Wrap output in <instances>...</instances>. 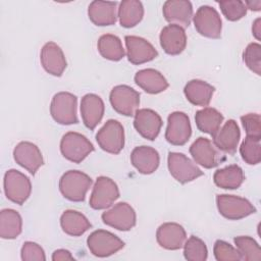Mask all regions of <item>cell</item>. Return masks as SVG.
I'll use <instances>...</instances> for the list:
<instances>
[{"label":"cell","mask_w":261,"mask_h":261,"mask_svg":"<svg viewBox=\"0 0 261 261\" xmlns=\"http://www.w3.org/2000/svg\"><path fill=\"white\" fill-rule=\"evenodd\" d=\"M236 247L241 254L242 260L259 261L261 260V250L258 243L251 237L240 236L233 239Z\"/></svg>","instance_id":"obj_34"},{"label":"cell","mask_w":261,"mask_h":261,"mask_svg":"<svg viewBox=\"0 0 261 261\" xmlns=\"http://www.w3.org/2000/svg\"><path fill=\"white\" fill-rule=\"evenodd\" d=\"M13 158L18 165L27 169L31 174H35L44 164L40 149L31 142L18 143L13 150Z\"/></svg>","instance_id":"obj_16"},{"label":"cell","mask_w":261,"mask_h":261,"mask_svg":"<svg viewBox=\"0 0 261 261\" xmlns=\"http://www.w3.org/2000/svg\"><path fill=\"white\" fill-rule=\"evenodd\" d=\"M184 256L189 261H205L208 257L206 244L198 237L191 236L184 244Z\"/></svg>","instance_id":"obj_35"},{"label":"cell","mask_w":261,"mask_h":261,"mask_svg":"<svg viewBox=\"0 0 261 261\" xmlns=\"http://www.w3.org/2000/svg\"><path fill=\"white\" fill-rule=\"evenodd\" d=\"M96 141L100 148L110 154H118L124 146V129L115 119H109L98 130Z\"/></svg>","instance_id":"obj_6"},{"label":"cell","mask_w":261,"mask_h":261,"mask_svg":"<svg viewBox=\"0 0 261 261\" xmlns=\"http://www.w3.org/2000/svg\"><path fill=\"white\" fill-rule=\"evenodd\" d=\"M93 180L83 171L68 170L59 180V190L62 196L72 202H83Z\"/></svg>","instance_id":"obj_1"},{"label":"cell","mask_w":261,"mask_h":261,"mask_svg":"<svg viewBox=\"0 0 261 261\" xmlns=\"http://www.w3.org/2000/svg\"><path fill=\"white\" fill-rule=\"evenodd\" d=\"M187 239L185 228L175 222H165L156 231V240L161 248L166 250H178L184 247Z\"/></svg>","instance_id":"obj_20"},{"label":"cell","mask_w":261,"mask_h":261,"mask_svg":"<svg viewBox=\"0 0 261 261\" xmlns=\"http://www.w3.org/2000/svg\"><path fill=\"white\" fill-rule=\"evenodd\" d=\"M243 58L250 70L257 75L261 74V45L259 43H250L244 51Z\"/></svg>","instance_id":"obj_38"},{"label":"cell","mask_w":261,"mask_h":261,"mask_svg":"<svg viewBox=\"0 0 261 261\" xmlns=\"http://www.w3.org/2000/svg\"><path fill=\"white\" fill-rule=\"evenodd\" d=\"M247 137L261 139V118L258 113H248L241 117Z\"/></svg>","instance_id":"obj_40"},{"label":"cell","mask_w":261,"mask_h":261,"mask_svg":"<svg viewBox=\"0 0 261 261\" xmlns=\"http://www.w3.org/2000/svg\"><path fill=\"white\" fill-rule=\"evenodd\" d=\"M109 100L117 113L133 116L140 105V94L129 86L118 85L111 90Z\"/></svg>","instance_id":"obj_9"},{"label":"cell","mask_w":261,"mask_h":261,"mask_svg":"<svg viewBox=\"0 0 261 261\" xmlns=\"http://www.w3.org/2000/svg\"><path fill=\"white\" fill-rule=\"evenodd\" d=\"M60 225L66 234L72 237L84 234L92 226L88 218L75 210H65L60 217Z\"/></svg>","instance_id":"obj_28"},{"label":"cell","mask_w":261,"mask_h":261,"mask_svg":"<svg viewBox=\"0 0 261 261\" xmlns=\"http://www.w3.org/2000/svg\"><path fill=\"white\" fill-rule=\"evenodd\" d=\"M159 40L162 49L169 55L180 54L187 46L185 29L176 24H168L164 27L160 32Z\"/></svg>","instance_id":"obj_21"},{"label":"cell","mask_w":261,"mask_h":261,"mask_svg":"<svg viewBox=\"0 0 261 261\" xmlns=\"http://www.w3.org/2000/svg\"><path fill=\"white\" fill-rule=\"evenodd\" d=\"M117 3L110 1L95 0L88 7V15L90 20L99 27L111 25L117 19Z\"/></svg>","instance_id":"obj_24"},{"label":"cell","mask_w":261,"mask_h":261,"mask_svg":"<svg viewBox=\"0 0 261 261\" xmlns=\"http://www.w3.org/2000/svg\"><path fill=\"white\" fill-rule=\"evenodd\" d=\"M22 229V219L13 209H3L0 212V237L6 240L17 238Z\"/></svg>","instance_id":"obj_32"},{"label":"cell","mask_w":261,"mask_h":261,"mask_svg":"<svg viewBox=\"0 0 261 261\" xmlns=\"http://www.w3.org/2000/svg\"><path fill=\"white\" fill-rule=\"evenodd\" d=\"M21 259L24 261H32V260H38V261H44L46 260L45 252L43 248L34 242H25L23 243L20 251Z\"/></svg>","instance_id":"obj_41"},{"label":"cell","mask_w":261,"mask_h":261,"mask_svg":"<svg viewBox=\"0 0 261 261\" xmlns=\"http://www.w3.org/2000/svg\"><path fill=\"white\" fill-rule=\"evenodd\" d=\"M3 186L7 199L18 205H22L32 192L30 178L16 169H9L5 172Z\"/></svg>","instance_id":"obj_3"},{"label":"cell","mask_w":261,"mask_h":261,"mask_svg":"<svg viewBox=\"0 0 261 261\" xmlns=\"http://www.w3.org/2000/svg\"><path fill=\"white\" fill-rule=\"evenodd\" d=\"M134 126L143 138L153 141L160 133L162 119L154 110L143 108L136 111Z\"/></svg>","instance_id":"obj_17"},{"label":"cell","mask_w":261,"mask_h":261,"mask_svg":"<svg viewBox=\"0 0 261 261\" xmlns=\"http://www.w3.org/2000/svg\"><path fill=\"white\" fill-rule=\"evenodd\" d=\"M43 68L54 76L62 75L66 68V59L61 48L54 42L46 43L40 55Z\"/></svg>","instance_id":"obj_19"},{"label":"cell","mask_w":261,"mask_h":261,"mask_svg":"<svg viewBox=\"0 0 261 261\" xmlns=\"http://www.w3.org/2000/svg\"><path fill=\"white\" fill-rule=\"evenodd\" d=\"M194 161L205 168L216 167L221 162V155L215 145L207 138H198L190 147Z\"/></svg>","instance_id":"obj_14"},{"label":"cell","mask_w":261,"mask_h":261,"mask_svg":"<svg viewBox=\"0 0 261 261\" xmlns=\"http://www.w3.org/2000/svg\"><path fill=\"white\" fill-rule=\"evenodd\" d=\"M223 15L230 21H236L244 17L247 13L245 2L241 0H226L217 2Z\"/></svg>","instance_id":"obj_37"},{"label":"cell","mask_w":261,"mask_h":261,"mask_svg":"<svg viewBox=\"0 0 261 261\" xmlns=\"http://www.w3.org/2000/svg\"><path fill=\"white\" fill-rule=\"evenodd\" d=\"M214 257L217 261H240L241 254L227 242L217 240L213 247Z\"/></svg>","instance_id":"obj_39"},{"label":"cell","mask_w":261,"mask_h":261,"mask_svg":"<svg viewBox=\"0 0 261 261\" xmlns=\"http://www.w3.org/2000/svg\"><path fill=\"white\" fill-rule=\"evenodd\" d=\"M127 59L133 64H142L155 59L158 56L157 50L146 39L138 36H125Z\"/></svg>","instance_id":"obj_15"},{"label":"cell","mask_w":261,"mask_h":261,"mask_svg":"<svg viewBox=\"0 0 261 261\" xmlns=\"http://www.w3.org/2000/svg\"><path fill=\"white\" fill-rule=\"evenodd\" d=\"M119 197L117 185L107 176H99L94 185L89 204L95 210L110 207Z\"/></svg>","instance_id":"obj_11"},{"label":"cell","mask_w":261,"mask_h":261,"mask_svg":"<svg viewBox=\"0 0 261 261\" xmlns=\"http://www.w3.org/2000/svg\"><path fill=\"white\" fill-rule=\"evenodd\" d=\"M245 5L247 9L253 10V11H259L261 9V1L256 0V1H246Z\"/></svg>","instance_id":"obj_44"},{"label":"cell","mask_w":261,"mask_h":261,"mask_svg":"<svg viewBox=\"0 0 261 261\" xmlns=\"http://www.w3.org/2000/svg\"><path fill=\"white\" fill-rule=\"evenodd\" d=\"M104 102L96 94H87L81 101V115L84 124L93 130L104 115Z\"/></svg>","instance_id":"obj_22"},{"label":"cell","mask_w":261,"mask_h":261,"mask_svg":"<svg viewBox=\"0 0 261 261\" xmlns=\"http://www.w3.org/2000/svg\"><path fill=\"white\" fill-rule=\"evenodd\" d=\"M245 179L243 169L236 164L218 169L213 175L214 184L225 190H234L242 186Z\"/></svg>","instance_id":"obj_30"},{"label":"cell","mask_w":261,"mask_h":261,"mask_svg":"<svg viewBox=\"0 0 261 261\" xmlns=\"http://www.w3.org/2000/svg\"><path fill=\"white\" fill-rule=\"evenodd\" d=\"M135 83L149 94H158L168 88V82L163 74L153 68L139 70L135 74Z\"/></svg>","instance_id":"obj_26"},{"label":"cell","mask_w":261,"mask_h":261,"mask_svg":"<svg viewBox=\"0 0 261 261\" xmlns=\"http://www.w3.org/2000/svg\"><path fill=\"white\" fill-rule=\"evenodd\" d=\"M90 252L96 257H108L124 247V243L114 233L98 229L93 231L87 239Z\"/></svg>","instance_id":"obj_7"},{"label":"cell","mask_w":261,"mask_h":261,"mask_svg":"<svg viewBox=\"0 0 261 261\" xmlns=\"http://www.w3.org/2000/svg\"><path fill=\"white\" fill-rule=\"evenodd\" d=\"M130 162L142 174H151L159 166L160 157L158 152L149 146L136 147L130 154Z\"/></svg>","instance_id":"obj_25"},{"label":"cell","mask_w":261,"mask_h":261,"mask_svg":"<svg viewBox=\"0 0 261 261\" xmlns=\"http://www.w3.org/2000/svg\"><path fill=\"white\" fill-rule=\"evenodd\" d=\"M192 135L189 116L181 111H175L168 115L165 130L166 141L174 146L185 145Z\"/></svg>","instance_id":"obj_12"},{"label":"cell","mask_w":261,"mask_h":261,"mask_svg":"<svg viewBox=\"0 0 261 261\" xmlns=\"http://www.w3.org/2000/svg\"><path fill=\"white\" fill-rule=\"evenodd\" d=\"M164 18L170 24H176L186 29L193 18V6L188 0H168L162 7Z\"/></svg>","instance_id":"obj_18"},{"label":"cell","mask_w":261,"mask_h":261,"mask_svg":"<svg viewBox=\"0 0 261 261\" xmlns=\"http://www.w3.org/2000/svg\"><path fill=\"white\" fill-rule=\"evenodd\" d=\"M60 151L63 157L67 160L74 163H81L94 151V146L84 135L75 132H68L60 141Z\"/></svg>","instance_id":"obj_4"},{"label":"cell","mask_w":261,"mask_h":261,"mask_svg":"<svg viewBox=\"0 0 261 261\" xmlns=\"http://www.w3.org/2000/svg\"><path fill=\"white\" fill-rule=\"evenodd\" d=\"M252 33H253V36L258 41H260V39H261V19H260V17H258L254 20L253 25H252Z\"/></svg>","instance_id":"obj_43"},{"label":"cell","mask_w":261,"mask_h":261,"mask_svg":"<svg viewBox=\"0 0 261 261\" xmlns=\"http://www.w3.org/2000/svg\"><path fill=\"white\" fill-rule=\"evenodd\" d=\"M101 218L106 225L121 231L130 230L136 225L137 220L134 208L125 202H119L111 209L103 212Z\"/></svg>","instance_id":"obj_13"},{"label":"cell","mask_w":261,"mask_h":261,"mask_svg":"<svg viewBox=\"0 0 261 261\" xmlns=\"http://www.w3.org/2000/svg\"><path fill=\"white\" fill-rule=\"evenodd\" d=\"M77 99L71 93L59 92L52 98L50 104V114L52 118L59 124L68 125L77 123L76 116Z\"/></svg>","instance_id":"obj_2"},{"label":"cell","mask_w":261,"mask_h":261,"mask_svg":"<svg viewBox=\"0 0 261 261\" xmlns=\"http://www.w3.org/2000/svg\"><path fill=\"white\" fill-rule=\"evenodd\" d=\"M97 48L102 57L111 61H118L125 54L120 39L112 34L102 35L98 40Z\"/></svg>","instance_id":"obj_33"},{"label":"cell","mask_w":261,"mask_h":261,"mask_svg":"<svg viewBox=\"0 0 261 261\" xmlns=\"http://www.w3.org/2000/svg\"><path fill=\"white\" fill-rule=\"evenodd\" d=\"M261 139L246 137L240 147V153L243 160L250 164L256 165L261 161Z\"/></svg>","instance_id":"obj_36"},{"label":"cell","mask_w":261,"mask_h":261,"mask_svg":"<svg viewBox=\"0 0 261 261\" xmlns=\"http://www.w3.org/2000/svg\"><path fill=\"white\" fill-rule=\"evenodd\" d=\"M216 204L219 213L230 220H239L256 212L250 201L234 195H217Z\"/></svg>","instance_id":"obj_5"},{"label":"cell","mask_w":261,"mask_h":261,"mask_svg":"<svg viewBox=\"0 0 261 261\" xmlns=\"http://www.w3.org/2000/svg\"><path fill=\"white\" fill-rule=\"evenodd\" d=\"M119 23L123 28H133L137 25L144 16V7L139 0H123L118 8Z\"/></svg>","instance_id":"obj_31"},{"label":"cell","mask_w":261,"mask_h":261,"mask_svg":"<svg viewBox=\"0 0 261 261\" xmlns=\"http://www.w3.org/2000/svg\"><path fill=\"white\" fill-rule=\"evenodd\" d=\"M167 165L170 174L180 184L190 182L204 174L203 171L182 153L170 152L167 157Z\"/></svg>","instance_id":"obj_10"},{"label":"cell","mask_w":261,"mask_h":261,"mask_svg":"<svg viewBox=\"0 0 261 261\" xmlns=\"http://www.w3.org/2000/svg\"><path fill=\"white\" fill-rule=\"evenodd\" d=\"M195 121L197 127L201 132L213 137L220 128L223 121V115L215 108L204 107L196 112Z\"/></svg>","instance_id":"obj_29"},{"label":"cell","mask_w":261,"mask_h":261,"mask_svg":"<svg viewBox=\"0 0 261 261\" xmlns=\"http://www.w3.org/2000/svg\"><path fill=\"white\" fill-rule=\"evenodd\" d=\"M52 260L53 261H66V260H74L73 256L68 250L65 249H58L54 251L52 255Z\"/></svg>","instance_id":"obj_42"},{"label":"cell","mask_w":261,"mask_h":261,"mask_svg":"<svg viewBox=\"0 0 261 261\" xmlns=\"http://www.w3.org/2000/svg\"><path fill=\"white\" fill-rule=\"evenodd\" d=\"M215 88L201 80H192L185 86L184 93L187 100L196 106H208Z\"/></svg>","instance_id":"obj_27"},{"label":"cell","mask_w":261,"mask_h":261,"mask_svg":"<svg viewBox=\"0 0 261 261\" xmlns=\"http://www.w3.org/2000/svg\"><path fill=\"white\" fill-rule=\"evenodd\" d=\"M241 132L238 123L233 119L227 120L221 128L213 136V144L224 153L234 154L239 145Z\"/></svg>","instance_id":"obj_23"},{"label":"cell","mask_w":261,"mask_h":261,"mask_svg":"<svg viewBox=\"0 0 261 261\" xmlns=\"http://www.w3.org/2000/svg\"><path fill=\"white\" fill-rule=\"evenodd\" d=\"M193 21L197 32L206 38L218 39L221 36L222 22L219 13L209 5H202L198 8Z\"/></svg>","instance_id":"obj_8"}]
</instances>
